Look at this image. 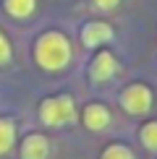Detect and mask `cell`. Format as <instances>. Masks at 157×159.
<instances>
[{
    "label": "cell",
    "instance_id": "4fadbf2b",
    "mask_svg": "<svg viewBox=\"0 0 157 159\" xmlns=\"http://www.w3.org/2000/svg\"><path fill=\"white\" fill-rule=\"evenodd\" d=\"M92 5H94L97 11H115L118 5H121V0H92Z\"/></svg>",
    "mask_w": 157,
    "mask_h": 159
},
{
    "label": "cell",
    "instance_id": "8fae6325",
    "mask_svg": "<svg viewBox=\"0 0 157 159\" xmlns=\"http://www.w3.org/2000/svg\"><path fill=\"white\" fill-rule=\"evenodd\" d=\"M141 143L147 149H152V151H157V123L152 120V123H147L141 128Z\"/></svg>",
    "mask_w": 157,
    "mask_h": 159
},
{
    "label": "cell",
    "instance_id": "6da1fadb",
    "mask_svg": "<svg viewBox=\"0 0 157 159\" xmlns=\"http://www.w3.org/2000/svg\"><path fill=\"white\" fill-rule=\"evenodd\" d=\"M34 60L45 70H63L71 63V42L63 31H45L34 42Z\"/></svg>",
    "mask_w": 157,
    "mask_h": 159
},
{
    "label": "cell",
    "instance_id": "277c9868",
    "mask_svg": "<svg viewBox=\"0 0 157 159\" xmlns=\"http://www.w3.org/2000/svg\"><path fill=\"white\" fill-rule=\"evenodd\" d=\"M113 39V26L107 21H89L81 26V42L87 47H102Z\"/></svg>",
    "mask_w": 157,
    "mask_h": 159
},
{
    "label": "cell",
    "instance_id": "5b68a950",
    "mask_svg": "<svg viewBox=\"0 0 157 159\" xmlns=\"http://www.w3.org/2000/svg\"><path fill=\"white\" fill-rule=\"evenodd\" d=\"M115 70H118V63H115L113 52L100 50V52H97V57L92 60L89 73H92V81L102 84V81H107V78H113V76H115Z\"/></svg>",
    "mask_w": 157,
    "mask_h": 159
},
{
    "label": "cell",
    "instance_id": "8992f818",
    "mask_svg": "<svg viewBox=\"0 0 157 159\" xmlns=\"http://www.w3.org/2000/svg\"><path fill=\"white\" fill-rule=\"evenodd\" d=\"M84 125L89 130H105L110 125V110L105 104H97V102L87 104L84 107Z\"/></svg>",
    "mask_w": 157,
    "mask_h": 159
},
{
    "label": "cell",
    "instance_id": "3957f363",
    "mask_svg": "<svg viewBox=\"0 0 157 159\" xmlns=\"http://www.w3.org/2000/svg\"><path fill=\"white\" fill-rule=\"evenodd\" d=\"M121 104L131 115H144V112H149V107H152V91L144 84H131V86L123 89Z\"/></svg>",
    "mask_w": 157,
    "mask_h": 159
},
{
    "label": "cell",
    "instance_id": "9c48e42d",
    "mask_svg": "<svg viewBox=\"0 0 157 159\" xmlns=\"http://www.w3.org/2000/svg\"><path fill=\"white\" fill-rule=\"evenodd\" d=\"M16 141V125L8 117H0V154H8Z\"/></svg>",
    "mask_w": 157,
    "mask_h": 159
},
{
    "label": "cell",
    "instance_id": "30bf717a",
    "mask_svg": "<svg viewBox=\"0 0 157 159\" xmlns=\"http://www.w3.org/2000/svg\"><path fill=\"white\" fill-rule=\"evenodd\" d=\"M102 159H134L128 146H123V143H110L107 149L102 151Z\"/></svg>",
    "mask_w": 157,
    "mask_h": 159
},
{
    "label": "cell",
    "instance_id": "ba28073f",
    "mask_svg": "<svg viewBox=\"0 0 157 159\" xmlns=\"http://www.w3.org/2000/svg\"><path fill=\"white\" fill-rule=\"evenodd\" d=\"M3 8L11 18H29L37 11V0H3Z\"/></svg>",
    "mask_w": 157,
    "mask_h": 159
},
{
    "label": "cell",
    "instance_id": "52a82bcc",
    "mask_svg": "<svg viewBox=\"0 0 157 159\" xmlns=\"http://www.w3.org/2000/svg\"><path fill=\"white\" fill-rule=\"evenodd\" d=\"M47 151H50V143L42 133L26 136L24 143H21V157L24 159H47Z\"/></svg>",
    "mask_w": 157,
    "mask_h": 159
},
{
    "label": "cell",
    "instance_id": "7c38bea8",
    "mask_svg": "<svg viewBox=\"0 0 157 159\" xmlns=\"http://www.w3.org/2000/svg\"><path fill=\"white\" fill-rule=\"evenodd\" d=\"M11 60V42H8V37L0 31V65H5Z\"/></svg>",
    "mask_w": 157,
    "mask_h": 159
},
{
    "label": "cell",
    "instance_id": "7a4b0ae2",
    "mask_svg": "<svg viewBox=\"0 0 157 159\" xmlns=\"http://www.w3.org/2000/svg\"><path fill=\"white\" fill-rule=\"evenodd\" d=\"M39 117H42L45 125H52V128H60V125H68L76 120V107L74 99L68 94H58L50 97L39 104Z\"/></svg>",
    "mask_w": 157,
    "mask_h": 159
}]
</instances>
